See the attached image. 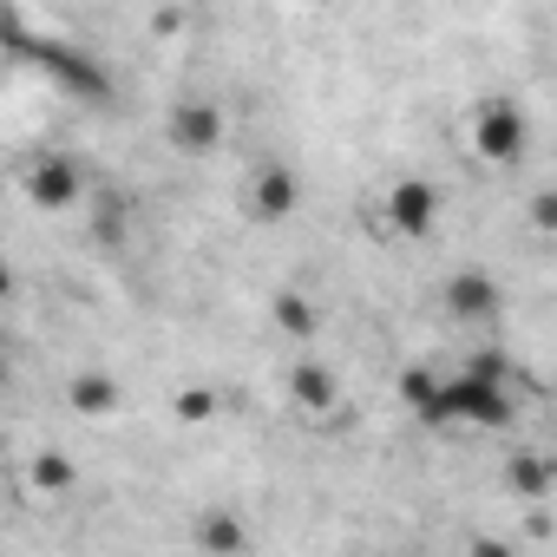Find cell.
Instances as JSON below:
<instances>
[{
    "instance_id": "cell-10",
    "label": "cell",
    "mask_w": 557,
    "mask_h": 557,
    "mask_svg": "<svg viewBox=\"0 0 557 557\" xmlns=\"http://www.w3.org/2000/svg\"><path fill=\"white\" fill-rule=\"evenodd\" d=\"M73 407H79L86 420H106V413L119 407V381H112V374H79V381H73Z\"/></svg>"
},
{
    "instance_id": "cell-4",
    "label": "cell",
    "mask_w": 557,
    "mask_h": 557,
    "mask_svg": "<svg viewBox=\"0 0 557 557\" xmlns=\"http://www.w3.org/2000/svg\"><path fill=\"white\" fill-rule=\"evenodd\" d=\"M27 53H34V60H40L60 86H73L79 99H106V92H112L106 66H99L92 53H79V47H60V40H40V34H34V40H27Z\"/></svg>"
},
{
    "instance_id": "cell-11",
    "label": "cell",
    "mask_w": 557,
    "mask_h": 557,
    "mask_svg": "<svg viewBox=\"0 0 557 557\" xmlns=\"http://www.w3.org/2000/svg\"><path fill=\"white\" fill-rule=\"evenodd\" d=\"M511 485H518L524 498H544V492H550V459H544V453H518V459H511Z\"/></svg>"
},
{
    "instance_id": "cell-7",
    "label": "cell",
    "mask_w": 557,
    "mask_h": 557,
    "mask_svg": "<svg viewBox=\"0 0 557 557\" xmlns=\"http://www.w3.org/2000/svg\"><path fill=\"white\" fill-rule=\"evenodd\" d=\"M446 309H453L459 322H492V315L505 309V289L492 283L485 269H459L453 283H446Z\"/></svg>"
},
{
    "instance_id": "cell-13",
    "label": "cell",
    "mask_w": 557,
    "mask_h": 557,
    "mask_svg": "<svg viewBox=\"0 0 557 557\" xmlns=\"http://www.w3.org/2000/svg\"><path fill=\"white\" fill-rule=\"evenodd\" d=\"M34 485H40V492H66V485H73V459H66V453H40V459H34Z\"/></svg>"
},
{
    "instance_id": "cell-2",
    "label": "cell",
    "mask_w": 557,
    "mask_h": 557,
    "mask_svg": "<svg viewBox=\"0 0 557 557\" xmlns=\"http://www.w3.org/2000/svg\"><path fill=\"white\" fill-rule=\"evenodd\" d=\"M21 190L34 197V210H73L79 197H86V164L73 158V151H40L27 171H21Z\"/></svg>"
},
{
    "instance_id": "cell-5",
    "label": "cell",
    "mask_w": 557,
    "mask_h": 557,
    "mask_svg": "<svg viewBox=\"0 0 557 557\" xmlns=\"http://www.w3.org/2000/svg\"><path fill=\"white\" fill-rule=\"evenodd\" d=\"M381 203H387V223H394L400 236H426V230L440 223V184H433V177H394Z\"/></svg>"
},
{
    "instance_id": "cell-12",
    "label": "cell",
    "mask_w": 557,
    "mask_h": 557,
    "mask_svg": "<svg viewBox=\"0 0 557 557\" xmlns=\"http://www.w3.org/2000/svg\"><path fill=\"white\" fill-rule=\"evenodd\" d=\"M275 329L283 335H315V302L309 296H275Z\"/></svg>"
},
{
    "instance_id": "cell-6",
    "label": "cell",
    "mask_w": 557,
    "mask_h": 557,
    "mask_svg": "<svg viewBox=\"0 0 557 557\" xmlns=\"http://www.w3.org/2000/svg\"><path fill=\"white\" fill-rule=\"evenodd\" d=\"M171 145L184 151V158H210L216 145H223V112L210 106V99H184V106H171Z\"/></svg>"
},
{
    "instance_id": "cell-15",
    "label": "cell",
    "mask_w": 557,
    "mask_h": 557,
    "mask_svg": "<svg viewBox=\"0 0 557 557\" xmlns=\"http://www.w3.org/2000/svg\"><path fill=\"white\" fill-rule=\"evenodd\" d=\"M472 557H511V544H498V537H479V544H472Z\"/></svg>"
},
{
    "instance_id": "cell-3",
    "label": "cell",
    "mask_w": 557,
    "mask_h": 557,
    "mask_svg": "<svg viewBox=\"0 0 557 557\" xmlns=\"http://www.w3.org/2000/svg\"><path fill=\"white\" fill-rule=\"evenodd\" d=\"M296 203H302V177H296V164L262 158V164L243 177V210H249L256 223H289Z\"/></svg>"
},
{
    "instance_id": "cell-16",
    "label": "cell",
    "mask_w": 557,
    "mask_h": 557,
    "mask_svg": "<svg viewBox=\"0 0 557 557\" xmlns=\"http://www.w3.org/2000/svg\"><path fill=\"white\" fill-rule=\"evenodd\" d=\"M0 302H14V262L0 256Z\"/></svg>"
},
{
    "instance_id": "cell-14",
    "label": "cell",
    "mask_w": 557,
    "mask_h": 557,
    "mask_svg": "<svg viewBox=\"0 0 557 557\" xmlns=\"http://www.w3.org/2000/svg\"><path fill=\"white\" fill-rule=\"evenodd\" d=\"M210 407H216V400H210L203 387H190V394H177V413H184V420H210Z\"/></svg>"
},
{
    "instance_id": "cell-17",
    "label": "cell",
    "mask_w": 557,
    "mask_h": 557,
    "mask_svg": "<svg viewBox=\"0 0 557 557\" xmlns=\"http://www.w3.org/2000/svg\"><path fill=\"white\" fill-rule=\"evenodd\" d=\"M8 374H14V368H8V348H0V387H8Z\"/></svg>"
},
{
    "instance_id": "cell-1",
    "label": "cell",
    "mask_w": 557,
    "mask_h": 557,
    "mask_svg": "<svg viewBox=\"0 0 557 557\" xmlns=\"http://www.w3.org/2000/svg\"><path fill=\"white\" fill-rule=\"evenodd\" d=\"M524 145H531V119H524V106H511V99H485V106L472 112V151H479L485 164H518Z\"/></svg>"
},
{
    "instance_id": "cell-9",
    "label": "cell",
    "mask_w": 557,
    "mask_h": 557,
    "mask_svg": "<svg viewBox=\"0 0 557 557\" xmlns=\"http://www.w3.org/2000/svg\"><path fill=\"white\" fill-rule=\"evenodd\" d=\"M197 544H203L210 557H243V550H249V531H243L236 511H203V518H197Z\"/></svg>"
},
{
    "instance_id": "cell-8",
    "label": "cell",
    "mask_w": 557,
    "mask_h": 557,
    "mask_svg": "<svg viewBox=\"0 0 557 557\" xmlns=\"http://www.w3.org/2000/svg\"><path fill=\"white\" fill-rule=\"evenodd\" d=\"M289 400H296L302 413H335V407H342V381H335L322 361H296V368H289Z\"/></svg>"
}]
</instances>
